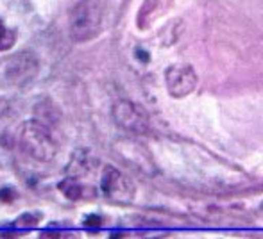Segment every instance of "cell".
Listing matches in <instances>:
<instances>
[{
  "label": "cell",
  "mask_w": 263,
  "mask_h": 239,
  "mask_svg": "<svg viewBox=\"0 0 263 239\" xmlns=\"http://www.w3.org/2000/svg\"><path fill=\"white\" fill-rule=\"evenodd\" d=\"M18 143L22 152L38 163H50L58 154V141L52 136V128L36 120L22 125Z\"/></svg>",
  "instance_id": "cell-1"
},
{
  "label": "cell",
  "mask_w": 263,
  "mask_h": 239,
  "mask_svg": "<svg viewBox=\"0 0 263 239\" xmlns=\"http://www.w3.org/2000/svg\"><path fill=\"white\" fill-rule=\"evenodd\" d=\"M102 7L99 0H79L70 13V38L77 43L90 41L101 31Z\"/></svg>",
  "instance_id": "cell-2"
},
{
  "label": "cell",
  "mask_w": 263,
  "mask_h": 239,
  "mask_svg": "<svg viewBox=\"0 0 263 239\" xmlns=\"http://www.w3.org/2000/svg\"><path fill=\"white\" fill-rule=\"evenodd\" d=\"M40 72V61L34 52L24 50L18 52L7 61L4 70V80L11 88H24L36 79Z\"/></svg>",
  "instance_id": "cell-3"
},
{
  "label": "cell",
  "mask_w": 263,
  "mask_h": 239,
  "mask_svg": "<svg viewBox=\"0 0 263 239\" xmlns=\"http://www.w3.org/2000/svg\"><path fill=\"white\" fill-rule=\"evenodd\" d=\"M115 123L120 128H124L129 134H145L151 127V118L142 105L135 104L131 100H118L115 102L111 109Z\"/></svg>",
  "instance_id": "cell-4"
},
{
  "label": "cell",
  "mask_w": 263,
  "mask_h": 239,
  "mask_svg": "<svg viewBox=\"0 0 263 239\" xmlns=\"http://www.w3.org/2000/svg\"><path fill=\"white\" fill-rule=\"evenodd\" d=\"M101 187L106 198H109L111 202H117V204H131L136 197L135 182L115 166L104 168Z\"/></svg>",
  "instance_id": "cell-5"
},
{
  "label": "cell",
  "mask_w": 263,
  "mask_h": 239,
  "mask_svg": "<svg viewBox=\"0 0 263 239\" xmlns=\"http://www.w3.org/2000/svg\"><path fill=\"white\" fill-rule=\"evenodd\" d=\"M166 90L174 98L190 95L197 86V73L190 64H172L165 72Z\"/></svg>",
  "instance_id": "cell-6"
},
{
  "label": "cell",
  "mask_w": 263,
  "mask_h": 239,
  "mask_svg": "<svg viewBox=\"0 0 263 239\" xmlns=\"http://www.w3.org/2000/svg\"><path fill=\"white\" fill-rule=\"evenodd\" d=\"M36 121L52 128L59 121V111L50 102H42V104L36 105Z\"/></svg>",
  "instance_id": "cell-7"
},
{
  "label": "cell",
  "mask_w": 263,
  "mask_h": 239,
  "mask_svg": "<svg viewBox=\"0 0 263 239\" xmlns=\"http://www.w3.org/2000/svg\"><path fill=\"white\" fill-rule=\"evenodd\" d=\"M59 189L63 191V194L68 200H79L83 197V189H81V186L77 184L76 179H65L63 182H59Z\"/></svg>",
  "instance_id": "cell-8"
},
{
  "label": "cell",
  "mask_w": 263,
  "mask_h": 239,
  "mask_svg": "<svg viewBox=\"0 0 263 239\" xmlns=\"http://www.w3.org/2000/svg\"><path fill=\"white\" fill-rule=\"evenodd\" d=\"M14 41H16L14 32L9 31V29L2 24V20H0V50H9L11 47L14 45Z\"/></svg>",
  "instance_id": "cell-9"
},
{
  "label": "cell",
  "mask_w": 263,
  "mask_h": 239,
  "mask_svg": "<svg viewBox=\"0 0 263 239\" xmlns=\"http://www.w3.org/2000/svg\"><path fill=\"white\" fill-rule=\"evenodd\" d=\"M36 225H38V220L32 214H24L16 220V227H20V229H31V227H36Z\"/></svg>",
  "instance_id": "cell-10"
},
{
  "label": "cell",
  "mask_w": 263,
  "mask_h": 239,
  "mask_svg": "<svg viewBox=\"0 0 263 239\" xmlns=\"http://www.w3.org/2000/svg\"><path fill=\"white\" fill-rule=\"evenodd\" d=\"M14 198V194L11 193V189H2L0 191V202H11Z\"/></svg>",
  "instance_id": "cell-11"
},
{
  "label": "cell",
  "mask_w": 263,
  "mask_h": 239,
  "mask_svg": "<svg viewBox=\"0 0 263 239\" xmlns=\"http://www.w3.org/2000/svg\"><path fill=\"white\" fill-rule=\"evenodd\" d=\"M7 113V102L0 98V116H4Z\"/></svg>",
  "instance_id": "cell-12"
}]
</instances>
